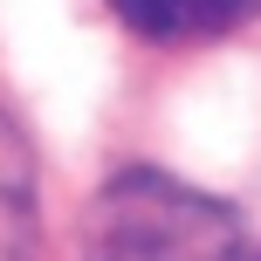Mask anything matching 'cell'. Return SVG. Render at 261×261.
Wrapping results in <instances>:
<instances>
[{"instance_id": "obj_1", "label": "cell", "mask_w": 261, "mask_h": 261, "mask_svg": "<svg viewBox=\"0 0 261 261\" xmlns=\"http://www.w3.org/2000/svg\"><path fill=\"white\" fill-rule=\"evenodd\" d=\"M241 213L165 172H117L90 206V261H220Z\"/></svg>"}, {"instance_id": "obj_2", "label": "cell", "mask_w": 261, "mask_h": 261, "mask_svg": "<svg viewBox=\"0 0 261 261\" xmlns=\"http://www.w3.org/2000/svg\"><path fill=\"white\" fill-rule=\"evenodd\" d=\"M35 158L0 110V261H35Z\"/></svg>"}, {"instance_id": "obj_3", "label": "cell", "mask_w": 261, "mask_h": 261, "mask_svg": "<svg viewBox=\"0 0 261 261\" xmlns=\"http://www.w3.org/2000/svg\"><path fill=\"white\" fill-rule=\"evenodd\" d=\"M124 28H138L144 41H179L186 35V0H110Z\"/></svg>"}, {"instance_id": "obj_4", "label": "cell", "mask_w": 261, "mask_h": 261, "mask_svg": "<svg viewBox=\"0 0 261 261\" xmlns=\"http://www.w3.org/2000/svg\"><path fill=\"white\" fill-rule=\"evenodd\" d=\"M261 14V0H186V35H227V28H248Z\"/></svg>"}, {"instance_id": "obj_5", "label": "cell", "mask_w": 261, "mask_h": 261, "mask_svg": "<svg viewBox=\"0 0 261 261\" xmlns=\"http://www.w3.org/2000/svg\"><path fill=\"white\" fill-rule=\"evenodd\" d=\"M220 261H261V241H248V234H241V241H234V248H227Z\"/></svg>"}]
</instances>
